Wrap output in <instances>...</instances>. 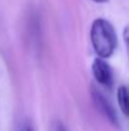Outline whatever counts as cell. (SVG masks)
I'll return each mask as SVG.
<instances>
[{"label": "cell", "mask_w": 129, "mask_h": 131, "mask_svg": "<svg viewBox=\"0 0 129 131\" xmlns=\"http://www.w3.org/2000/svg\"><path fill=\"white\" fill-rule=\"evenodd\" d=\"M54 131H68L67 130V127L61 122V121H58V122H56V127H54Z\"/></svg>", "instance_id": "5"}, {"label": "cell", "mask_w": 129, "mask_h": 131, "mask_svg": "<svg viewBox=\"0 0 129 131\" xmlns=\"http://www.w3.org/2000/svg\"><path fill=\"white\" fill-rule=\"evenodd\" d=\"M90 40L97 57L108 59L117 47V33L110 22L97 18L92 22L90 29Z\"/></svg>", "instance_id": "1"}, {"label": "cell", "mask_w": 129, "mask_h": 131, "mask_svg": "<svg viewBox=\"0 0 129 131\" xmlns=\"http://www.w3.org/2000/svg\"><path fill=\"white\" fill-rule=\"evenodd\" d=\"M91 95H92V99H94V103H95L96 108H97L113 125L119 126V120H118L117 111L114 110V107H113V104L109 102V99L104 95V93L100 92L97 88L92 87Z\"/></svg>", "instance_id": "3"}, {"label": "cell", "mask_w": 129, "mask_h": 131, "mask_svg": "<svg viewBox=\"0 0 129 131\" xmlns=\"http://www.w3.org/2000/svg\"><path fill=\"white\" fill-rule=\"evenodd\" d=\"M128 89L125 85H122L118 89V103L122 112L127 116L128 115Z\"/></svg>", "instance_id": "4"}, {"label": "cell", "mask_w": 129, "mask_h": 131, "mask_svg": "<svg viewBox=\"0 0 129 131\" xmlns=\"http://www.w3.org/2000/svg\"><path fill=\"white\" fill-rule=\"evenodd\" d=\"M91 70H92V75H94L95 80L100 85L108 88V89H110L113 87V83H114L113 71H111L110 65L105 61V59L96 57L92 62Z\"/></svg>", "instance_id": "2"}, {"label": "cell", "mask_w": 129, "mask_h": 131, "mask_svg": "<svg viewBox=\"0 0 129 131\" xmlns=\"http://www.w3.org/2000/svg\"><path fill=\"white\" fill-rule=\"evenodd\" d=\"M20 131H33V129H32V126H31L29 124H25V125L22 127V130Z\"/></svg>", "instance_id": "6"}, {"label": "cell", "mask_w": 129, "mask_h": 131, "mask_svg": "<svg viewBox=\"0 0 129 131\" xmlns=\"http://www.w3.org/2000/svg\"><path fill=\"white\" fill-rule=\"evenodd\" d=\"M92 1H95V3H106L109 0H92Z\"/></svg>", "instance_id": "7"}]
</instances>
